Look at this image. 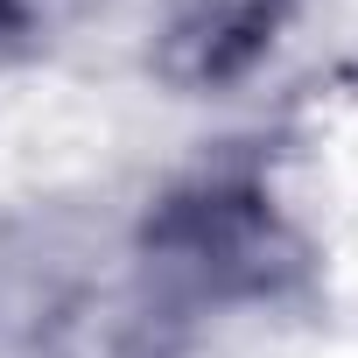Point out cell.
Returning <instances> with one entry per match:
<instances>
[{
  "label": "cell",
  "instance_id": "obj_1",
  "mask_svg": "<svg viewBox=\"0 0 358 358\" xmlns=\"http://www.w3.org/2000/svg\"><path fill=\"white\" fill-rule=\"evenodd\" d=\"M141 246L148 274L176 302H260L302 267L295 232L281 225L274 197L253 176H197L169 190Z\"/></svg>",
  "mask_w": 358,
  "mask_h": 358
},
{
  "label": "cell",
  "instance_id": "obj_2",
  "mask_svg": "<svg viewBox=\"0 0 358 358\" xmlns=\"http://www.w3.org/2000/svg\"><path fill=\"white\" fill-rule=\"evenodd\" d=\"M302 0H155V78L176 92H225L253 78Z\"/></svg>",
  "mask_w": 358,
  "mask_h": 358
},
{
  "label": "cell",
  "instance_id": "obj_3",
  "mask_svg": "<svg viewBox=\"0 0 358 358\" xmlns=\"http://www.w3.org/2000/svg\"><path fill=\"white\" fill-rule=\"evenodd\" d=\"M29 36H36V8L29 0H0V71L29 50Z\"/></svg>",
  "mask_w": 358,
  "mask_h": 358
}]
</instances>
